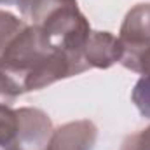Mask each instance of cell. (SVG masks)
<instances>
[{"label":"cell","mask_w":150,"mask_h":150,"mask_svg":"<svg viewBox=\"0 0 150 150\" xmlns=\"http://www.w3.org/2000/svg\"><path fill=\"white\" fill-rule=\"evenodd\" d=\"M86 70H89V65L86 63L84 56L70 54L65 51H54L33 74H30L25 79L23 89L25 93L38 91L58 80L84 74Z\"/></svg>","instance_id":"2"},{"label":"cell","mask_w":150,"mask_h":150,"mask_svg":"<svg viewBox=\"0 0 150 150\" xmlns=\"http://www.w3.org/2000/svg\"><path fill=\"white\" fill-rule=\"evenodd\" d=\"M131 100L138 112L145 119H150V75H142L131 91Z\"/></svg>","instance_id":"11"},{"label":"cell","mask_w":150,"mask_h":150,"mask_svg":"<svg viewBox=\"0 0 150 150\" xmlns=\"http://www.w3.org/2000/svg\"><path fill=\"white\" fill-rule=\"evenodd\" d=\"M18 9L33 26H42L49 18L65 7L75 5L77 0H18Z\"/></svg>","instance_id":"7"},{"label":"cell","mask_w":150,"mask_h":150,"mask_svg":"<svg viewBox=\"0 0 150 150\" xmlns=\"http://www.w3.org/2000/svg\"><path fill=\"white\" fill-rule=\"evenodd\" d=\"M25 28L26 25L19 18H16L12 12L0 11V56Z\"/></svg>","instance_id":"9"},{"label":"cell","mask_w":150,"mask_h":150,"mask_svg":"<svg viewBox=\"0 0 150 150\" xmlns=\"http://www.w3.org/2000/svg\"><path fill=\"white\" fill-rule=\"evenodd\" d=\"M19 131L18 112L9 105H0V150H16Z\"/></svg>","instance_id":"8"},{"label":"cell","mask_w":150,"mask_h":150,"mask_svg":"<svg viewBox=\"0 0 150 150\" xmlns=\"http://www.w3.org/2000/svg\"><path fill=\"white\" fill-rule=\"evenodd\" d=\"M119 40L124 49H138L150 44V4L131 7L120 25Z\"/></svg>","instance_id":"6"},{"label":"cell","mask_w":150,"mask_h":150,"mask_svg":"<svg viewBox=\"0 0 150 150\" xmlns=\"http://www.w3.org/2000/svg\"><path fill=\"white\" fill-rule=\"evenodd\" d=\"M12 2H18V0H0V4H12Z\"/></svg>","instance_id":"14"},{"label":"cell","mask_w":150,"mask_h":150,"mask_svg":"<svg viewBox=\"0 0 150 150\" xmlns=\"http://www.w3.org/2000/svg\"><path fill=\"white\" fill-rule=\"evenodd\" d=\"M98 140V127L94 122L82 119L72 120L56 127L45 150H93Z\"/></svg>","instance_id":"4"},{"label":"cell","mask_w":150,"mask_h":150,"mask_svg":"<svg viewBox=\"0 0 150 150\" xmlns=\"http://www.w3.org/2000/svg\"><path fill=\"white\" fill-rule=\"evenodd\" d=\"M122 67L140 75H150V44L138 49H124Z\"/></svg>","instance_id":"10"},{"label":"cell","mask_w":150,"mask_h":150,"mask_svg":"<svg viewBox=\"0 0 150 150\" xmlns=\"http://www.w3.org/2000/svg\"><path fill=\"white\" fill-rule=\"evenodd\" d=\"M54 51L45 33L38 26L28 25L2 52L0 70L23 86L25 79L33 74Z\"/></svg>","instance_id":"1"},{"label":"cell","mask_w":150,"mask_h":150,"mask_svg":"<svg viewBox=\"0 0 150 150\" xmlns=\"http://www.w3.org/2000/svg\"><path fill=\"white\" fill-rule=\"evenodd\" d=\"M23 86L12 79L11 75L0 70V105H12L21 94H23Z\"/></svg>","instance_id":"12"},{"label":"cell","mask_w":150,"mask_h":150,"mask_svg":"<svg viewBox=\"0 0 150 150\" xmlns=\"http://www.w3.org/2000/svg\"><path fill=\"white\" fill-rule=\"evenodd\" d=\"M16 112L19 117L16 150H45L54 131L49 115L32 107H23Z\"/></svg>","instance_id":"3"},{"label":"cell","mask_w":150,"mask_h":150,"mask_svg":"<svg viewBox=\"0 0 150 150\" xmlns=\"http://www.w3.org/2000/svg\"><path fill=\"white\" fill-rule=\"evenodd\" d=\"M82 56L89 68L107 70L115 63H120L124 56V45L110 32H91L84 45Z\"/></svg>","instance_id":"5"},{"label":"cell","mask_w":150,"mask_h":150,"mask_svg":"<svg viewBox=\"0 0 150 150\" xmlns=\"http://www.w3.org/2000/svg\"><path fill=\"white\" fill-rule=\"evenodd\" d=\"M120 150H150V126L126 136Z\"/></svg>","instance_id":"13"}]
</instances>
